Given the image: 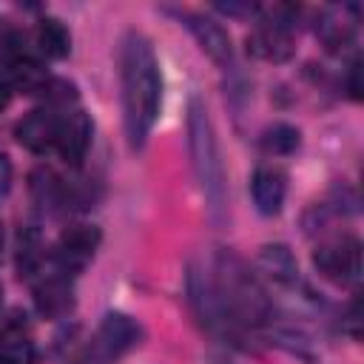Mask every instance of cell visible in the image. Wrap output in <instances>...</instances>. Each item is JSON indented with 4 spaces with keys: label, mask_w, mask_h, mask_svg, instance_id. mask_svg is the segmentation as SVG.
<instances>
[{
    "label": "cell",
    "mask_w": 364,
    "mask_h": 364,
    "mask_svg": "<svg viewBox=\"0 0 364 364\" xmlns=\"http://www.w3.org/2000/svg\"><path fill=\"white\" fill-rule=\"evenodd\" d=\"M122 119H125V134L131 148H142L156 117H159V102H162V74L156 54L151 43L131 31L122 40Z\"/></svg>",
    "instance_id": "cell-1"
},
{
    "label": "cell",
    "mask_w": 364,
    "mask_h": 364,
    "mask_svg": "<svg viewBox=\"0 0 364 364\" xmlns=\"http://www.w3.org/2000/svg\"><path fill=\"white\" fill-rule=\"evenodd\" d=\"M210 296L219 321L239 327H264L273 321V304L256 279V273L230 250L216 256V270L210 282Z\"/></svg>",
    "instance_id": "cell-2"
},
{
    "label": "cell",
    "mask_w": 364,
    "mask_h": 364,
    "mask_svg": "<svg viewBox=\"0 0 364 364\" xmlns=\"http://www.w3.org/2000/svg\"><path fill=\"white\" fill-rule=\"evenodd\" d=\"M188 148H191L193 173L208 202V213L213 222H222L228 210V179H225V165L219 156L210 117L199 100H191L188 105Z\"/></svg>",
    "instance_id": "cell-3"
},
{
    "label": "cell",
    "mask_w": 364,
    "mask_h": 364,
    "mask_svg": "<svg viewBox=\"0 0 364 364\" xmlns=\"http://www.w3.org/2000/svg\"><path fill=\"white\" fill-rule=\"evenodd\" d=\"M142 338V327L125 313H108L71 364H114Z\"/></svg>",
    "instance_id": "cell-4"
},
{
    "label": "cell",
    "mask_w": 364,
    "mask_h": 364,
    "mask_svg": "<svg viewBox=\"0 0 364 364\" xmlns=\"http://www.w3.org/2000/svg\"><path fill=\"white\" fill-rule=\"evenodd\" d=\"M316 270L336 284H358L361 279V242L355 236H336L316 247Z\"/></svg>",
    "instance_id": "cell-5"
},
{
    "label": "cell",
    "mask_w": 364,
    "mask_h": 364,
    "mask_svg": "<svg viewBox=\"0 0 364 364\" xmlns=\"http://www.w3.org/2000/svg\"><path fill=\"white\" fill-rule=\"evenodd\" d=\"M100 247V230L94 225H71L60 233V239L51 247V262L57 273L74 276L80 273Z\"/></svg>",
    "instance_id": "cell-6"
},
{
    "label": "cell",
    "mask_w": 364,
    "mask_h": 364,
    "mask_svg": "<svg viewBox=\"0 0 364 364\" xmlns=\"http://www.w3.org/2000/svg\"><path fill=\"white\" fill-rule=\"evenodd\" d=\"M91 145V119L85 111L71 108L60 114L57 128V151L68 165H80L85 159V151Z\"/></svg>",
    "instance_id": "cell-7"
},
{
    "label": "cell",
    "mask_w": 364,
    "mask_h": 364,
    "mask_svg": "<svg viewBox=\"0 0 364 364\" xmlns=\"http://www.w3.org/2000/svg\"><path fill=\"white\" fill-rule=\"evenodd\" d=\"M179 20H185L188 31L196 37L199 48H202L213 63H219V65H230V63H233L230 37H228V31H225L216 20L202 17V14H193V11H182Z\"/></svg>",
    "instance_id": "cell-8"
},
{
    "label": "cell",
    "mask_w": 364,
    "mask_h": 364,
    "mask_svg": "<svg viewBox=\"0 0 364 364\" xmlns=\"http://www.w3.org/2000/svg\"><path fill=\"white\" fill-rule=\"evenodd\" d=\"M57 128H60V114L54 108H37L17 122L14 134L20 145H26L31 154H48L51 148H57Z\"/></svg>",
    "instance_id": "cell-9"
},
{
    "label": "cell",
    "mask_w": 364,
    "mask_h": 364,
    "mask_svg": "<svg viewBox=\"0 0 364 364\" xmlns=\"http://www.w3.org/2000/svg\"><path fill=\"white\" fill-rule=\"evenodd\" d=\"M34 304L46 318H63L74 307V284L65 273H48L34 284Z\"/></svg>",
    "instance_id": "cell-10"
},
{
    "label": "cell",
    "mask_w": 364,
    "mask_h": 364,
    "mask_svg": "<svg viewBox=\"0 0 364 364\" xmlns=\"http://www.w3.org/2000/svg\"><path fill=\"white\" fill-rule=\"evenodd\" d=\"M250 193H253V205L259 213L264 216H276L284 205V193H287V176L282 168L273 165H262L256 168L253 179H250Z\"/></svg>",
    "instance_id": "cell-11"
},
{
    "label": "cell",
    "mask_w": 364,
    "mask_h": 364,
    "mask_svg": "<svg viewBox=\"0 0 364 364\" xmlns=\"http://www.w3.org/2000/svg\"><path fill=\"white\" fill-rule=\"evenodd\" d=\"M259 264L262 270L282 287H296L299 282V267H296V259L293 253L284 247V245H264L262 253H259Z\"/></svg>",
    "instance_id": "cell-12"
},
{
    "label": "cell",
    "mask_w": 364,
    "mask_h": 364,
    "mask_svg": "<svg viewBox=\"0 0 364 364\" xmlns=\"http://www.w3.org/2000/svg\"><path fill=\"white\" fill-rule=\"evenodd\" d=\"M34 40H37L40 54H46V57H51V60H63V57L71 51V34H68L65 26H63L60 20H54V17L40 20Z\"/></svg>",
    "instance_id": "cell-13"
},
{
    "label": "cell",
    "mask_w": 364,
    "mask_h": 364,
    "mask_svg": "<svg viewBox=\"0 0 364 364\" xmlns=\"http://www.w3.org/2000/svg\"><path fill=\"white\" fill-rule=\"evenodd\" d=\"M9 74H11V82H9V85H11V88H23V91H28V94H34V91H40V88L48 85L46 68H43L34 57H28V54L11 57Z\"/></svg>",
    "instance_id": "cell-14"
},
{
    "label": "cell",
    "mask_w": 364,
    "mask_h": 364,
    "mask_svg": "<svg viewBox=\"0 0 364 364\" xmlns=\"http://www.w3.org/2000/svg\"><path fill=\"white\" fill-rule=\"evenodd\" d=\"M262 151L264 154H273V156H279V154H293L296 148H299V131L293 128V125H284V122H276V125H270L264 134H262Z\"/></svg>",
    "instance_id": "cell-15"
},
{
    "label": "cell",
    "mask_w": 364,
    "mask_h": 364,
    "mask_svg": "<svg viewBox=\"0 0 364 364\" xmlns=\"http://www.w3.org/2000/svg\"><path fill=\"white\" fill-rule=\"evenodd\" d=\"M0 364H34V344L23 336H9L0 344Z\"/></svg>",
    "instance_id": "cell-16"
},
{
    "label": "cell",
    "mask_w": 364,
    "mask_h": 364,
    "mask_svg": "<svg viewBox=\"0 0 364 364\" xmlns=\"http://www.w3.org/2000/svg\"><path fill=\"white\" fill-rule=\"evenodd\" d=\"M40 259H43V253H40V239H37V233H34V230L20 233V256H17L20 276H23V273L31 276V273L37 270Z\"/></svg>",
    "instance_id": "cell-17"
},
{
    "label": "cell",
    "mask_w": 364,
    "mask_h": 364,
    "mask_svg": "<svg viewBox=\"0 0 364 364\" xmlns=\"http://www.w3.org/2000/svg\"><path fill=\"white\" fill-rule=\"evenodd\" d=\"M9 188H11V162H9V156L0 151V196H6Z\"/></svg>",
    "instance_id": "cell-18"
},
{
    "label": "cell",
    "mask_w": 364,
    "mask_h": 364,
    "mask_svg": "<svg viewBox=\"0 0 364 364\" xmlns=\"http://www.w3.org/2000/svg\"><path fill=\"white\" fill-rule=\"evenodd\" d=\"M358 71H361V63L355 60V63H353V68H350V94H353L355 100L361 97V85H358Z\"/></svg>",
    "instance_id": "cell-19"
},
{
    "label": "cell",
    "mask_w": 364,
    "mask_h": 364,
    "mask_svg": "<svg viewBox=\"0 0 364 364\" xmlns=\"http://www.w3.org/2000/svg\"><path fill=\"white\" fill-rule=\"evenodd\" d=\"M9 100H11V85H9V80L0 77V111L9 105Z\"/></svg>",
    "instance_id": "cell-20"
},
{
    "label": "cell",
    "mask_w": 364,
    "mask_h": 364,
    "mask_svg": "<svg viewBox=\"0 0 364 364\" xmlns=\"http://www.w3.org/2000/svg\"><path fill=\"white\" fill-rule=\"evenodd\" d=\"M0 250H3V225H0Z\"/></svg>",
    "instance_id": "cell-21"
}]
</instances>
